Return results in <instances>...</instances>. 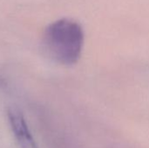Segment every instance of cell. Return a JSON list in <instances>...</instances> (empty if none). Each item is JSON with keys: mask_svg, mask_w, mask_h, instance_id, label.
Listing matches in <instances>:
<instances>
[{"mask_svg": "<svg viewBox=\"0 0 149 148\" xmlns=\"http://www.w3.org/2000/svg\"><path fill=\"white\" fill-rule=\"evenodd\" d=\"M42 44L45 52L54 61L64 65H72L81 56L84 31L75 20L60 18L46 27Z\"/></svg>", "mask_w": 149, "mask_h": 148, "instance_id": "cell-1", "label": "cell"}, {"mask_svg": "<svg viewBox=\"0 0 149 148\" xmlns=\"http://www.w3.org/2000/svg\"><path fill=\"white\" fill-rule=\"evenodd\" d=\"M8 119L13 134L21 148H38L22 113L14 107L8 110Z\"/></svg>", "mask_w": 149, "mask_h": 148, "instance_id": "cell-2", "label": "cell"}]
</instances>
